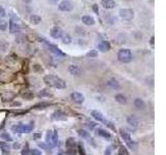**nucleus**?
Segmentation results:
<instances>
[{
	"label": "nucleus",
	"instance_id": "f257e3e1",
	"mask_svg": "<svg viewBox=\"0 0 166 155\" xmlns=\"http://www.w3.org/2000/svg\"><path fill=\"white\" fill-rule=\"evenodd\" d=\"M44 82L50 87H54L56 89H65V82L60 78L56 77L54 75H47L44 77Z\"/></svg>",
	"mask_w": 166,
	"mask_h": 155
},
{
	"label": "nucleus",
	"instance_id": "f03ea898",
	"mask_svg": "<svg viewBox=\"0 0 166 155\" xmlns=\"http://www.w3.org/2000/svg\"><path fill=\"white\" fill-rule=\"evenodd\" d=\"M34 128V122H30L29 124H18L12 127V130L16 133H28L32 131Z\"/></svg>",
	"mask_w": 166,
	"mask_h": 155
},
{
	"label": "nucleus",
	"instance_id": "7ed1b4c3",
	"mask_svg": "<svg viewBox=\"0 0 166 155\" xmlns=\"http://www.w3.org/2000/svg\"><path fill=\"white\" fill-rule=\"evenodd\" d=\"M117 58L122 63H129L132 61V53L129 49H122L118 51Z\"/></svg>",
	"mask_w": 166,
	"mask_h": 155
},
{
	"label": "nucleus",
	"instance_id": "20e7f679",
	"mask_svg": "<svg viewBox=\"0 0 166 155\" xmlns=\"http://www.w3.org/2000/svg\"><path fill=\"white\" fill-rule=\"evenodd\" d=\"M119 17L124 21H130L134 18V11L130 8H124L119 10Z\"/></svg>",
	"mask_w": 166,
	"mask_h": 155
},
{
	"label": "nucleus",
	"instance_id": "39448f33",
	"mask_svg": "<svg viewBox=\"0 0 166 155\" xmlns=\"http://www.w3.org/2000/svg\"><path fill=\"white\" fill-rule=\"evenodd\" d=\"M119 134H120V137H122V140L126 142V144H127L128 146L133 150V148H134V142L132 141V139H131V137H130V134L128 133L124 128L119 129Z\"/></svg>",
	"mask_w": 166,
	"mask_h": 155
},
{
	"label": "nucleus",
	"instance_id": "423d86ee",
	"mask_svg": "<svg viewBox=\"0 0 166 155\" xmlns=\"http://www.w3.org/2000/svg\"><path fill=\"white\" fill-rule=\"evenodd\" d=\"M58 8L61 11H72L73 8H74V4H73V2H71L70 0H63L58 5Z\"/></svg>",
	"mask_w": 166,
	"mask_h": 155
},
{
	"label": "nucleus",
	"instance_id": "0eeeda50",
	"mask_svg": "<svg viewBox=\"0 0 166 155\" xmlns=\"http://www.w3.org/2000/svg\"><path fill=\"white\" fill-rule=\"evenodd\" d=\"M71 98H72V100L74 101V102L79 103V104L84 102V99H85L84 96H83L80 92H73L72 94H71Z\"/></svg>",
	"mask_w": 166,
	"mask_h": 155
},
{
	"label": "nucleus",
	"instance_id": "6e6552de",
	"mask_svg": "<svg viewBox=\"0 0 166 155\" xmlns=\"http://www.w3.org/2000/svg\"><path fill=\"white\" fill-rule=\"evenodd\" d=\"M50 35L54 39H58V38H61V36L63 35V32H62V30L59 27H54V28L50 31Z\"/></svg>",
	"mask_w": 166,
	"mask_h": 155
},
{
	"label": "nucleus",
	"instance_id": "1a4fd4ad",
	"mask_svg": "<svg viewBox=\"0 0 166 155\" xmlns=\"http://www.w3.org/2000/svg\"><path fill=\"white\" fill-rule=\"evenodd\" d=\"M82 22L84 25H87V26H93L96 24V21H95V19L91 17V16L89 15H85V16H83L82 17Z\"/></svg>",
	"mask_w": 166,
	"mask_h": 155
},
{
	"label": "nucleus",
	"instance_id": "9d476101",
	"mask_svg": "<svg viewBox=\"0 0 166 155\" xmlns=\"http://www.w3.org/2000/svg\"><path fill=\"white\" fill-rule=\"evenodd\" d=\"M52 119L53 120H65L67 119V115L65 113H62L61 111H55L54 113L52 114Z\"/></svg>",
	"mask_w": 166,
	"mask_h": 155
},
{
	"label": "nucleus",
	"instance_id": "9b49d317",
	"mask_svg": "<svg viewBox=\"0 0 166 155\" xmlns=\"http://www.w3.org/2000/svg\"><path fill=\"white\" fill-rule=\"evenodd\" d=\"M101 4L106 9H112V8L115 7V2H114L113 0H102Z\"/></svg>",
	"mask_w": 166,
	"mask_h": 155
},
{
	"label": "nucleus",
	"instance_id": "f8f14e48",
	"mask_svg": "<svg viewBox=\"0 0 166 155\" xmlns=\"http://www.w3.org/2000/svg\"><path fill=\"white\" fill-rule=\"evenodd\" d=\"M127 123L129 124L130 126L134 127V128H136V127L138 126L137 118H136L135 116H133V115H130V116L127 117Z\"/></svg>",
	"mask_w": 166,
	"mask_h": 155
},
{
	"label": "nucleus",
	"instance_id": "ddd939ff",
	"mask_svg": "<svg viewBox=\"0 0 166 155\" xmlns=\"http://www.w3.org/2000/svg\"><path fill=\"white\" fill-rule=\"evenodd\" d=\"M98 49L101 52H103V53H105V52H107L110 50V44H109L108 41L103 40L98 44Z\"/></svg>",
	"mask_w": 166,
	"mask_h": 155
},
{
	"label": "nucleus",
	"instance_id": "4468645a",
	"mask_svg": "<svg viewBox=\"0 0 166 155\" xmlns=\"http://www.w3.org/2000/svg\"><path fill=\"white\" fill-rule=\"evenodd\" d=\"M69 71H70L71 75H77V77L81 75V73H82V71H81L80 68H79L78 66H76V65H70V66H69Z\"/></svg>",
	"mask_w": 166,
	"mask_h": 155
},
{
	"label": "nucleus",
	"instance_id": "2eb2a0df",
	"mask_svg": "<svg viewBox=\"0 0 166 155\" xmlns=\"http://www.w3.org/2000/svg\"><path fill=\"white\" fill-rule=\"evenodd\" d=\"M65 147H67V150H76V141H75V139H73V137L67 139V142H65Z\"/></svg>",
	"mask_w": 166,
	"mask_h": 155
},
{
	"label": "nucleus",
	"instance_id": "dca6fc26",
	"mask_svg": "<svg viewBox=\"0 0 166 155\" xmlns=\"http://www.w3.org/2000/svg\"><path fill=\"white\" fill-rule=\"evenodd\" d=\"M91 116L96 119V120H98V121H100V122H103L104 120H105V119H104L103 114H102L100 111H97V110L91 111Z\"/></svg>",
	"mask_w": 166,
	"mask_h": 155
},
{
	"label": "nucleus",
	"instance_id": "f3484780",
	"mask_svg": "<svg viewBox=\"0 0 166 155\" xmlns=\"http://www.w3.org/2000/svg\"><path fill=\"white\" fill-rule=\"evenodd\" d=\"M134 106H135V108H138V110H143V108H145V103L141 98H135Z\"/></svg>",
	"mask_w": 166,
	"mask_h": 155
},
{
	"label": "nucleus",
	"instance_id": "a211bd4d",
	"mask_svg": "<svg viewBox=\"0 0 166 155\" xmlns=\"http://www.w3.org/2000/svg\"><path fill=\"white\" fill-rule=\"evenodd\" d=\"M19 29H20V27H19V25L16 22H14V20L12 19L10 22V33H17L19 31Z\"/></svg>",
	"mask_w": 166,
	"mask_h": 155
},
{
	"label": "nucleus",
	"instance_id": "6ab92c4d",
	"mask_svg": "<svg viewBox=\"0 0 166 155\" xmlns=\"http://www.w3.org/2000/svg\"><path fill=\"white\" fill-rule=\"evenodd\" d=\"M107 86H109V87L112 88V89H119V88H120L119 83L117 82L116 80H114V79H111V80L107 81Z\"/></svg>",
	"mask_w": 166,
	"mask_h": 155
},
{
	"label": "nucleus",
	"instance_id": "aec40b11",
	"mask_svg": "<svg viewBox=\"0 0 166 155\" xmlns=\"http://www.w3.org/2000/svg\"><path fill=\"white\" fill-rule=\"evenodd\" d=\"M52 137H53V131H51V130H48V131H47V134H46V142H47V144L49 145L50 147H54V146H53Z\"/></svg>",
	"mask_w": 166,
	"mask_h": 155
},
{
	"label": "nucleus",
	"instance_id": "412c9836",
	"mask_svg": "<svg viewBox=\"0 0 166 155\" xmlns=\"http://www.w3.org/2000/svg\"><path fill=\"white\" fill-rule=\"evenodd\" d=\"M45 42H46V40H44ZM46 46H48V48H49L50 49V51L51 52H53V53H54V54H56V55H59V56H62V53L61 52H60V50L59 49H57L56 46H52V44H48V42H46Z\"/></svg>",
	"mask_w": 166,
	"mask_h": 155
},
{
	"label": "nucleus",
	"instance_id": "4be33fe9",
	"mask_svg": "<svg viewBox=\"0 0 166 155\" xmlns=\"http://www.w3.org/2000/svg\"><path fill=\"white\" fill-rule=\"evenodd\" d=\"M30 22L33 25H37L42 22V18L39 15H31L30 16Z\"/></svg>",
	"mask_w": 166,
	"mask_h": 155
},
{
	"label": "nucleus",
	"instance_id": "5701e85b",
	"mask_svg": "<svg viewBox=\"0 0 166 155\" xmlns=\"http://www.w3.org/2000/svg\"><path fill=\"white\" fill-rule=\"evenodd\" d=\"M98 134L100 135V137H104V139H107V140H109L110 137H111V134L109 133L107 130H105V129H99Z\"/></svg>",
	"mask_w": 166,
	"mask_h": 155
},
{
	"label": "nucleus",
	"instance_id": "b1692460",
	"mask_svg": "<svg viewBox=\"0 0 166 155\" xmlns=\"http://www.w3.org/2000/svg\"><path fill=\"white\" fill-rule=\"evenodd\" d=\"M114 98H115V100L117 102L122 103V104H126L127 103V97L124 95H122V94H116Z\"/></svg>",
	"mask_w": 166,
	"mask_h": 155
},
{
	"label": "nucleus",
	"instance_id": "393cba45",
	"mask_svg": "<svg viewBox=\"0 0 166 155\" xmlns=\"http://www.w3.org/2000/svg\"><path fill=\"white\" fill-rule=\"evenodd\" d=\"M39 96H41V97H50V96H52V93L48 89H43L39 93Z\"/></svg>",
	"mask_w": 166,
	"mask_h": 155
},
{
	"label": "nucleus",
	"instance_id": "a878e982",
	"mask_svg": "<svg viewBox=\"0 0 166 155\" xmlns=\"http://www.w3.org/2000/svg\"><path fill=\"white\" fill-rule=\"evenodd\" d=\"M0 149L4 151V152H7L10 150V146L8 145V143H5V142H0Z\"/></svg>",
	"mask_w": 166,
	"mask_h": 155
},
{
	"label": "nucleus",
	"instance_id": "bb28decb",
	"mask_svg": "<svg viewBox=\"0 0 166 155\" xmlns=\"http://www.w3.org/2000/svg\"><path fill=\"white\" fill-rule=\"evenodd\" d=\"M61 40H62V44H71L72 38H71V36L69 35V34H65V35H62L61 36Z\"/></svg>",
	"mask_w": 166,
	"mask_h": 155
},
{
	"label": "nucleus",
	"instance_id": "cd10ccee",
	"mask_svg": "<svg viewBox=\"0 0 166 155\" xmlns=\"http://www.w3.org/2000/svg\"><path fill=\"white\" fill-rule=\"evenodd\" d=\"M7 29V22L5 20H3L2 18H0V30L4 31Z\"/></svg>",
	"mask_w": 166,
	"mask_h": 155
},
{
	"label": "nucleus",
	"instance_id": "c85d7f7f",
	"mask_svg": "<svg viewBox=\"0 0 166 155\" xmlns=\"http://www.w3.org/2000/svg\"><path fill=\"white\" fill-rule=\"evenodd\" d=\"M118 155H130L128 152V149L124 146H120L118 149Z\"/></svg>",
	"mask_w": 166,
	"mask_h": 155
},
{
	"label": "nucleus",
	"instance_id": "c756f323",
	"mask_svg": "<svg viewBox=\"0 0 166 155\" xmlns=\"http://www.w3.org/2000/svg\"><path fill=\"white\" fill-rule=\"evenodd\" d=\"M78 134H79L81 137H83V139H87V137H89L88 132L86 131V130H83V129H78Z\"/></svg>",
	"mask_w": 166,
	"mask_h": 155
},
{
	"label": "nucleus",
	"instance_id": "7c9ffc66",
	"mask_svg": "<svg viewBox=\"0 0 166 155\" xmlns=\"http://www.w3.org/2000/svg\"><path fill=\"white\" fill-rule=\"evenodd\" d=\"M52 141H53V146H54V147H56L57 145H58V135H57V131H56V130H54V131H53Z\"/></svg>",
	"mask_w": 166,
	"mask_h": 155
},
{
	"label": "nucleus",
	"instance_id": "2f4dec72",
	"mask_svg": "<svg viewBox=\"0 0 166 155\" xmlns=\"http://www.w3.org/2000/svg\"><path fill=\"white\" fill-rule=\"evenodd\" d=\"M22 97L26 98V99H31V98L33 97V93L29 92V91H26L25 93H23V94H22Z\"/></svg>",
	"mask_w": 166,
	"mask_h": 155
},
{
	"label": "nucleus",
	"instance_id": "473e14b6",
	"mask_svg": "<svg viewBox=\"0 0 166 155\" xmlns=\"http://www.w3.org/2000/svg\"><path fill=\"white\" fill-rule=\"evenodd\" d=\"M50 103L49 102H43V103H39L34 106V108H46L47 106H49Z\"/></svg>",
	"mask_w": 166,
	"mask_h": 155
},
{
	"label": "nucleus",
	"instance_id": "72a5a7b5",
	"mask_svg": "<svg viewBox=\"0 0 166 155\" xmlns=\"http://www.w3.org/2000/svg\"><path fill=\"white\" fill-rule=\"evenodd\" d=\"M21 154H22V155H30V149H29L28 145H26L25 147L23 148L22 152H21Z\"/></svg>",
	"mask_w": 166,
	"mask_h": 155
},
{
	"label": "nucleus",
	"instance_id": "f704fd0d",
	"mask_svg": "<svg viewBox=\"0 0 166 155\" xmlns=\"http://www.w3.org/2000/svg\"><path fill=\"white\" fill-rule=\"evenodd\" d=\"M78 151H79V154L80 155H86L85 150H84V147L82 146V144L78 145Z\"/></svg>",
	"mask_w": 166,
	"mask_h": 155
},
{
	"label": "nucleus",
	"instance_id": "c9c22d12",
	"mask_svg": "<svg viewBox=\"0 0 166 155\" xmlns=\"http://www.w3.org/2000/svg\"><path fill=\"white\" fill-rule=\"evenodd\" d=\"M1 137L4 140H6V141H8V142H10V141H13V139H12V137H10L8 133H2L1 134Z\"/></svg>",
	"mask_w": 166,
	"mask_h": 155
},
{
	"label": "nucleus",
	"instance_id": "e433bc0d",
	"mask_svg": "<svg viewBox=\"0 0 166 155\" xmlns=\"http://www.w3.org/2000/svg\"><path fill=\"white\" fill-rule=\"evenodd\" d=\"M98 56V51H90L89 53H87V57H91V58H93V57H97Z\"/></svg>",
	"mask_w": 166,
	"mask_h": 155
},
{
	"label": "nucleus",
	"instance_id": "4c0bfd02",
	"mask_svg": "<svg viewBox=\"0 0 166 155\" xmlns=\"http://www.w3.org/2000/svg\"><path fill=\"white\" fill-rule=\"evenodd\" d=\"M30 155H42V152L39 149H33L30 151Z\"/></svg>",
	"mask_w": 166,
	"mask_h": 155
},
{
	"label": "nucleus",
	"instance_id": "58836bf2",
	"mask_svg": "<svg viewBox=\"0 0 166 155\" xmlns=\"http://www.w3.org/2000/svg\"><path fill=\"white\" fill-rule=\"evenodd\" d=\"M39 146L41 148H44L45 150H46V151H49V147H48V146H47L46 144H45V143H39Z\"/></svg>",
	"mask_w": 166,
	"mask_h": 155
},
{
	"label": "nucleus",
	"instance_id": "ea45409f",
	"mask_svg": "<svg viewBox=\"0 0 166 155\" xmlns=\"http://www.w3.org/2000/svg\"><path fill=\"white\" fill-rule=\"evenodd\" d=\"M5 16V10H4V8L0 5V18H2V17H4Z\"/></svg>",
	"mask_w": 166,
	"mask_h": 155
},
{
	"label": "nucleus",
	"instance_id": "a19ab883",
	"mask_svg": "<svg viewBox=\"0 0 166 155\" xmlns=\"http://www.w3.org/2000/svg\"><path fill=\"white\" fill-rule=\"evenodd\" d=\"M67 155H76V150H67Z\"/></svg>",
	"mask_w": 166,
	"mask_h": 155
},
{
	"label": "nucleus",
	"instance_id": "79ce46f5",
	"mask_svg": "<svg viewBox=\"0 0 166 155\" xmlns=\"http://www.w3.org/2000/svg\"><path fill=\"white\" fill-rule=\"evenodd\" d=\"M87 126H89L90 128H95V127H96V123H95V122H88Z\"/></svg>",
	"mask_w": 166,
	"mask_h": 155
},
{
	"label": "nucleus",
	"instance_id": "37998d69",
	"mask_svg": "<svg viewBox=\"0 0 166 155\" xmlns=\"http://www.w3.org/2000/svg\"><path fill=\"white\" fill-rule=\"evenodd\" d=\"M105 155H111V148H107L105 151Z\"/></svg>",
	"mask_w": 166,
	"mask_h": 155
},
{
	"label": "nucleus",
	"instance_id": "c03bdc74",
	"mask_svg": "<svg viewBox=\"0 0 166 155\" xmlns=\"http://www.w3.org/2000/svg\"><path fill=\"white\" fill-rule=\"evenodd\" d=\"M41 137V133L34 134V135H33V137H34V139H37V137Z\"/></svg>",
	"mask_w": 166,
	"mask_h": 155
},
{
	"label": "nucleus",
	"instance_id": "a18cd8bd",
	"mask_svg": "<svg viewBox=\"0 0 166 155\" xmlns=\"http://www.w3.org/2000/svg\"><path fill=\"white\" fill-rule=\"evenodd\" d=\"M57 155H63V153H61V152H59V153H57Z\"/></svg>",
	"mask_w": 166,
	"mask_h": 155
}]
</instances>
